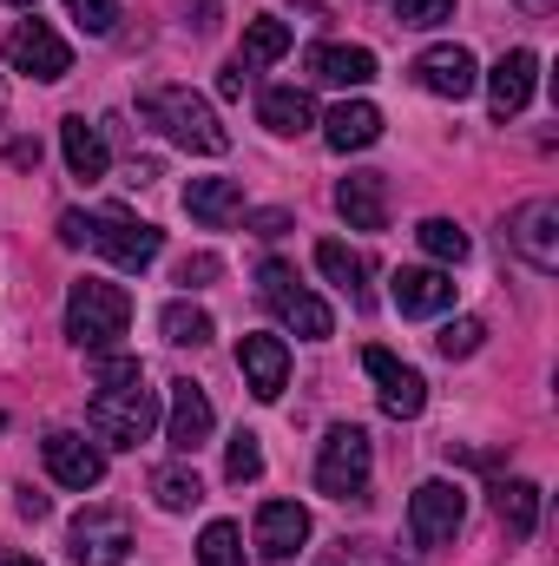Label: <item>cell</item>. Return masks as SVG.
Returning a JSON list of instances; mask_svg holds the SVG:
<instances>
[{
  "mask_svg": "<svg viewBox=\"0 0 559 566\" xmlns=\"http://www.w3.org/2000/svg\"><path fill=\"white\" fill-rule=\"evenodd\" d=\"M139 113H145V126H158L171 145H184V151H198V158L231 151L224 119H218L211 99H198L191 86H151V93H139Z\"/></svg>",
  "mask_w": 559,
  "mask_h": 566,
  "instance_id": "1",
  "label": "cell"
},
{
  "mask_svg": "<svg viewBox=\"0 0 559 566\" xmlns=\"http://www.w3.org/2000/svg\"><path fill=\"white\" fill-rule=\"evenodd\" d=\"M133 323V296L106 277H80L66 290V336L80 349H113Z\"/></svg>",
  "mask_w": 559,
  "mask_h": 566,
  "instance_id": "2",
  "label": "cell"
},
{
  "mask_svg": "<svg viewBox=\"0 0 559 566\" xmlns=\"http://www.w3.org/2000/svg\"><path fill=\"white\" fill-rule=\"evenodd\" d=\"M369 468H376V448H369V428L336 422L316 448V488L329 501H362L369 494Z\"/></svg>",
  "mask_w": 559,
  "mask_h": 566,
  "instance_id": "3",
  "label": "cell"
},
{
  "mask_svg": "<svg viewBox=\"0 0 559 566\" xmlns=\"http://www.w3.org/2000/svg\"><path fill=\"white\" fill-rule=\"evenodd\" d=\"M257 296L277 310V323H283V329H296L303 343H323V336H336V316H329V303H323L309 283H296V271H289V264H277V258L257 271Z\"/></svg>",
  "mask_w": 559,
  "mask_h": 566,
  "instance_id": "4",
  "label": "cell"
},
{
  "mask_svg": "<svg viewBox=\"0 0 559 566\" xmlns=\"http://www.w3.org/2000/svg\"><path fill=\"white\" fill-rule=\"evenodd\" d=\"M86 422H93V434H99L106 448H139L145 434L158 428V396H151L145 382L99 389V396H93V409H86Z\"/></svg>",
  "mask_w": 559,
  "mask_h": 566,
  "instance_id": "5",
  "label": "cell"
},
{
  "mask_svg": "<svg viewBox=\"0 0 559 566\" xmlns=\"http://www.w3.org/2000/svg\"><path fill=\"white\" fill-rule=\"evenodd\" d=\"M66 554H73V566H126V554H133V527H126V514H113V507H86V514H73V527H66Z\"/></svg>",
  "mask_w": 559,
  "mask_h": 566,
  "instance_id": "6",
  "label": "cell"
},
{
  "mask_svg": "<svg viewBox=\"0 0 559 566\" xmlns=\"http://www.w3.org/2000/svg\"><path fill=\"white\" fill-rule=\"evenodd\" d=\"M86 244H93V251H106L119 271H145V264L165 251V231H158V224H145V218H133V211H99Z\"/></svg>",
  "mask_w": 559,
  "mask_h": 566,
  "instance_id": "7",
  "label": "cell"
},
{
  "mask_svg": "<svg viewBox=\"0 0 559 566\" xmlns=\"http://www.w3.org/2000/svg\"><path fill=\"white\" fill-rule=\"evenodd\" d=\"M461 521H467V494L454 481H421L415 494H409V534H415V547H447L461 534Z\"/></svg>",
  "mask_w": 559,
  "mask_h": 566,
  "instance_id": "8",
  "label": "cell"
},
{
  "mask_svg": "<svg viewBox=\"0 0 559 566\" xmlns=\"http://www.w3.org/2000/svg\"><path fill=\"white\" fill-rule=\"evenodd\" d=\"M7 66L13 73H33V80H66L73 73V46L46 27V20H20L13 33H7Z\"/></svg>",
  "mask_w": 559,
  "mask_h": 566,
  "instance_id": "9",
  "label": "cell"
},
{
  "mask_svg": "<svg viewBox=\"0 0 559 566\" xmlns=\"http://www.w3.org/2000/svg\"><path fill=\"white\" fill-rule=\"evenodd\" d=\"M362 369L376 376V396H382V409L395 416V422H415L421 409H428V382H421V369H409L395 349H362Z\"/></svg>",
  "mask_w": 559,
  "mask_h": 566,
  "instance_id": "10",
  "label": "cell"
},
{
  "mask_svg": "<svg viewBox=\"0 0 559 566\" xmlns=\"http://www.w3.org/2000/svg\"><path fill=\"white\" fill-rule=\"evenodd\" d=\"M507 244H514L540 277H553V271H559V205H553V198L520 205V211L507 218Z\"/></svg>",
  "mask_w": 559,
  "mask_h": 566,
  "instance_id": "11",
  "label": "cell"
},
{
  "mask_svg": "<svg viewBox=\"0 0 559 566\" xmlns=\"http://www.w3.org/2000/svg\"><path fill=\"white\" fill-rule=\"evenodd\" d=\"M40 454H46V474H53L60 488H73V494H86V488L106 481L99 441H86V434H73V428H53V434L40 441Z\"/></svg>",
  "mask_w": 559,
  "mask_h": 566,
  "instance_id": "12",
  "label": "cell"
},
{
  "mask_svg": "<svg viewBox=\"0 0 559 566\" xmlns=\"http://www.w3.org/2000/svg\"><path fill=\"white\" fill-rule=\"evenodd\" d=\"M409 73H415L421 93H434V99H467V93L481 86V66H474V53H467V46H454V40L428 46Z\"/></svg>",
  "mask_w": 559,
  "mask_h": 566,
  "instance_id": "13",
  "label": "cell"
},
{
  "mask_svg": "<svg viewBox=\"0 0 559 566\" xmlns=\"http://www.w3.org/2000/svg\"><path fill=\"white\" fill-rule=\"evenodd\" d=\"M211 428H218V409H211V396L184 376V382H171V409H165V441L178 448V454H198L204 441H211Z\"/></svg>",
  "mask_w": 559,
  "mask_h": 566,
  "instance_id": "14",
  "label": "cell"
},
{
  "mask_svg": "<svg viewBox=\"0 0 559 566\" xmlns=\"http://www.w3.org/2000/svg\"><path fill=\"white\" fill-rule=\"evenodd\" d=\"M534 86H540V60H534L527 46L500 53V60H494V73H487V106H494V119H514V113H527Z\"/></svg>",
  "mask_w": 559,
  "mask_h": 566,
  "instance_id": "15",
  "label": "cell"
},
{
  "mask_svg": "<svg viewBox=\"0 0 559 566\" xmlns=\"http://www.w3.org/2000/svg\"><path fill=\"white\" fill-rule=\"evenodd\" d=\"M238 369H244V389L257 402H277L283 389H289V349H283V336H244L238 343Z\"/></svg>",
  "mask_w": 559,
  "mask_h": 566,
  "instance_id": "16",
  "label": "cell"
},
{
  "mask_svg": "<svg viewBox=\"0 0 559 566\" xmlns=\"http://www.w3.org/2000/svg\"><path fill=\"white\" fill-rule=\"evenodd\" d=\"M389 296H395L402 316H441V310L454 303V277H447L441 264H402Z\"/></svg>",
  "mask_w": 559,
  "mask_h": 566,
  "instance_id": "17",
  "label": "cell"
},
{
  "mask_svg": "<svg viewBox=\"0 0 559 566\" xmlns=\"http://www.w3.org/2000/svg\"><path fill=\"white\" fill-rule=\"evenodd\" d=\"M336 211L349 218V231H382L389 224V178L382 171H349L336 185Z\"/></svg>",
  "mask_w": 559,
  "mask_h": 566,
  "instance_id": "18",
  "label": "cell"
},
{
  "mask_svg": "<svg viewBox=\"0 0 559 566\" xmlns=\"http://www.w3.org/2000/svg\"><path fill=\"white\" fill-rule=\"evenodd\" d=\"M184 211H191L198 224L224 231V224L244 218V185H238V178H191V185H184Z\"/></svg>",
  "mask_w": 559,
  "mask_h": 566,
  "instance_id": "19",
  "label": "cell"
},
{
  "mask_svg": "<svg viewBox=\"0 0 559 566\" xmlns=\"http://www.w3.org/2000/svg\"><path fill=\"white\" fill-rule=\"evenodd\" d=\"M303 541H309V507H296V501H264L257 507V547L271 560H289Z\"/></svg>",
  "mask_w": 559,
  "mask_h": 566,
  "instance_id": "20",
  "label": "cell"
},
{
  "mask_svg": "<svg viewBox=\"0 0 559 566\" xmlns=\"http://www.w3.org/2000/svg\"><path fill=\"white\" fill-rule=\"evenodd\" d=\"M376 139H382V113H376L369 99H342V106L323 119V145H329V151H369Z\"/></svg>",
  "mask_w": 559,
  "mask_h": 566,
  "instance_id": "21",
  "label": "cell"
},
{
  "mask_svg": "<svg viewBox=\"0 0 559 566\" xmlns=\"http://www.w3.org/2000/svg\"><path fill=\"white\" fill-rule=\"evenodd\" d=\"M309 80L323 86H369L376 80V53L369 46H309Z\"/></svg>",
  "mask_w": 559,
  "mask_h": 566,
  "instance_id": "22",
  "label": "cell"
},
{
  "mask_svg": "<svg viewBox=\"0 0 559 566\" xmlns=\"http://www.w3.org/2000/svg\"><path fill=\"white\" fill-rule=\"evenodd\" d=\"M60 151H66V171L73 178H106V165H113V151L99 139V126H86V113H73V119H60Z\"/></svg>",
  "mask_w": 559,
  "mask_h": 566,
  "instance_id": "23",
  "label": "cell"
},
{
  "mask_svg": "<svg viewBox=\"0 0 559 566\" xmlns=\"http://www.w3.org/2000/svg\"><path fill=\"white\" fill-rule=\"evenodd\" d=\"M257 119H264L277 139H296V133L316 126V99H309L303 86H271V93L257 99Z\"/></svg>",
  "mask_w": 559,
  "mask_h": 566,
  "instance_id": "24",
  "label": "cell"
},
{
  "mask_svg": "<svg viewBox=\"0 0 559 566\" xmlns=\"http://www.w3.org/2000/svg\"><path fill=\"white\" fill-rule=\"evenodd\" d=\"M494 514H500L507 541H534V527H540V488L534 481H494Z\"/></svg>",
  "mask_w": 559,
  "mask_h": 566,
  "instance_id": "25",
  "label": "cell"
},
{
  "mask_svg": "<svg viewBox=\"0 0 559 566\" xmlns=\"http://www.w3.org/2000/svg\"><path fill=\"white\" fill-rule=\"evenodd\" d=\"M316 271L336 283V290H342V296H349L356 310L369 303V264H362V258H356V251H349L342 238H323V244H316Z\"/></svg>",
  "mask_w": 559,
  "mask_h": 566,
  "instance_id": "26",
  "label": "cell"
},
{
  "mask_svg": "<svg viewBox=\"0 0 559 566\" xmlns=\"http://www.w3.org/2000/svg\"><path fill=\"white\" fill-rule=\"evenodd\" d=\"M158 329H165V343H178V349H204L211 336H218V323L191 303V296H178V303H165L158 310Z\"/></svg>",
  "mask_w": 559,
  "mask_h": 566,
  "instance_id": "27",
  "label": "cell"
},
{
  "mask_svg": "<svg viewBox=\"0 0 559 566\" xmlns=\"http://www.w3.org/2000/svg\"><path fill=\"white\" fill-rule=\"evenodd\" d=\"M151 501H158L165 514H191V507L204 501V481H198V468H184V461H165V468L151 474Z\"/></svg>",
  "mask_w": 559,
  "mask_h": 566,
  "instance_id": "28",
  "label": "cell"
},
{
  "mask_svg": "<svg viewBox=\"0 0 559 566\" xmlns=\"http://www.w3.org/2000/svg\"><path fill=\"white\" fill-rule=\"evenodd\" d=\"M415 238H421V251H428L441 271H447V264H467V251H474V244H467V231H461L454 218H421Z\"/></svg>",
  "mask_w": 559,
  "mask_h": 566,
  "instance_id": "29",
  "label": "cell"
},
{
  "mask_svg": "<svg viewBox=\"0 0 559 566\" xmlns=\"http://www.w3.org/2000/svg\"><path fill=\"white\" fill-rule=\"evenodd\" d=\"M283 53H289V27H283L277 13H257V20L244 27V60H238V66H271Z\"/></svg>",
  "mask_w": 559,
  "mask_h": 566,
  "instance_id": "30",
  "label": "cell"
},
{
  "mask_svg": "<svg viewBox=\"0 0 559 566\" xmlns=\"http://www.w3.org/2000/svg\"><path fill=\"white\" fill-rule=\"evenodd\" d=\"M198 566H244V534L231 521H211L198 534Z\"/></svg>",
  "mask_w": 559,
  "mask_h": 566,
  "instance_id": "31",
  "label": "cell"
},
{
  "mask_svg": "<svg viewBox=\"0 0 559 566\" xmlns=\"http://www.w3.org/2000/svg\"><path fill=\"white\" fill-rule=\"evenodd\" d=\"M481 343H487V323H481V316H454V323H441V336H434V349H441L447 363L474 356Z\"/></svg>",
  "mask_w": 559,
  "mask_h": 566,
  "instance_id": "32",
  "label": "cell"
},
{
  "mask_svg": "<svg viewBox=\"0 0 559 566\" xmlns=\"http://www.w3.org/2000/svg\"><path fill=\"white\" fill-rule=\"evenodd\" d=\"M257 474H264V448H257L251 428H238V434H231V454H224V481L244 488V481H257Z\"/></svg>",
  "mask_w": 559,
  "mask_h": 566,
  "instance_id": "33",
  "label": "cell"
},
{
  "mask_svg": "<svg viewBox=\"0 0 559 566\" xmlns=\"http://www.w3.org/2000/svg\"><path fill=\"white\" fill-rule=\"evenodd\" d=\"M93 382H99V389H126V382H145V369H139V356L93 349Z\"/></svg>",
  "mask_w": 559,
  "mask_h": 566,
  "instance_id": "34",
  "label": "cell"
},
{
  "mask_svg": "<svg viewBox=\"0 0 559 566\" xmlns=\"http://www.w3.org/2000/svg\"><path fill=\"white\" fill-rule=\"evenodd\" d=\"M395 20L402 27H441V20H454V0H395Z\"/></svg>",
  "mask_w": 559,
  "mask_h": 566,
  "instance_id": "35",
  "label": "cell"
},
{
  "mask_svg": "<svg viewBox=\"0 0 559 566\" xmlns=\"http://www.w3.org/2000/svg\"><path fill=\"white\" fill-rule=\"evenodd\" d=\"M66 13H73L86 33H113V20H119V0H66Z\"/></svg>",
  "mask_w": 559,
  "mask_h": 566,
  "instance_id": "36",
  "label": "cell"
},
{
  "mask_svg": "<svg viewBox=\"0 0 559 566\" xmlns=\"http://www.w3.org/2000/svg\"><path fill=\"white\" fill-rule=\"evenodd\" d=\"M316 566H376V547L369 541H336V547H323Z\"/></svg>",
  "mask_w": 559,
  "mask_h": 566,
  "instance_id": "37",
  "label": "cell"
},
{
  "mask_svg": "<svg viewBox=\"0 0 559 566\" xmlns=\"http://www.w3.org/2000/svg\"><path fill=\"white\" fill-rule=\"evenodd\" d=\"M218 271H224V264H218L211 251H198V258H184V264H178V283H184V290H204Z\"/></svg>",
  "mask_w": 559,
  "mask_h": 566,
  "instance_id": "38",
  "label": "cell"
},
{
  "mask_svg": "<svg viewBox=\"0 0 559 566\" xmlns=\"http://www.w3.org/2000/svg\"><path fill=\"white\" fill-rule=\"evenodd\" d=\"M86 238H93V218H86V211H66V218H60V244H66V251H80Z\"/></svg>",
  "mask_w": 559,
  "mask_h": 566,
  "instance_id": "39",
  "label": "cell"
},
{
  "mask_svg": "<svg viewBox=\"0 0 559 566\" xmlns=\"http://www.w3.org/2000/svg\"><path fill=\"white\" fill-rule=\"evenodd\" d=\"M251 231L257 238H283L289 231V211H251Z\"/></svg>",
  "mask_w": 559,
  "mask_h": 566,
  "instance_id": "40",
  "label": "cell"
},
{
  "mask_svg": "<svg viewBox=\"0 0 559 566\" xmlns=\"http://www.w3.org/2000/svg\"><path fill=\"white\" fill-rule=\"evenodd\" d=\"M13 507H20V521H46V514H53V501H46V494H33V488H20V501H13Z\"/></svg>",
  "mask_w": 559,
  "mask_h": 566,
  "instance_id": "41",
  "label": "cell"
},
{
  "mask_svg": "<svg viewBox=\"0 0 559 566\" xmlns=\"http://www.w3.org/2000/svg\"><path fill=\"white\" fill-rule=\"evenodd\" d=\"M7 165L33 171V165H40V145H33V139H7Z\"/></svg>",
  "mask_w": 559,
  "mask_h": 566,
  "instance_id": "42",
  "label": "cell"
},
{
  "mask_svg": "<svg viewBox=\"0 0 559 566\" xmlns=\"http://www.w3.org/2000/svg\"><path fill=\"white\" fill-rule=\"evenodd\" d=\"M244 80H251V73H244V66H238V60H231V66H224V73H218V93H224V99H238V93H244Z\"/></svg>",
  "mask_w": 559,
  "mask_h": 566,
  "instance_id": "43",
  "label": "cell"
},
{
  "mask_svg": "<svg viewBox=\"0 0 559 566\" xmlns=\"http://www.w3.org/2000/svg\"><path fill=\"white\" fill-rule=\"evenodd\" d=\"M191 13H198V33H211V27H218V0H191Z\"/></svg>",
  "mask_w": 559,
  "mask_h": 566,
  "instance_id": "44",
  "label": "cell"
},
{
  "mask_svg": "<svg viewBox=\"0 0 559 566\" xmlns=\"http://www.w3.org/2000/svg\"><path fill=\"white\" fill-rule=\"evenodd\" d=\"M0 566H40L33 554H20V547H0Z\"/></svg>",
  "mask_w": 559,
  "mask_h": 566,
  "instance_id": "45",
  "label": "cell"
},
{
  "mask_svg": "<svg viewBox=\"0 0 559 566\" xmlns=\"http://www.w3.org/2000/svg\"><path fill=\"white\" fill-rule=\"evenodd\" d=\"M0 119H7V86H0Z\"/></svg>",
  "mask_w": 559,
  "mask_h": 566,
  "instance_id": "46",
  "label": "cell"
},
{
  "mask_svg": "<svg viewBox=\"0 0 559 566\" xmlns=\"http://www.w3.org/2000/svg\"><path fill=\"white\" fill-rule=\"evenodd\" d=\"M7 7H33V0H7Z\"/></svg>",
  "mask_w": 559,
  "mask_h": 566,
  "instance_id": "47",
  "label": "cell"
}]
</instances>
